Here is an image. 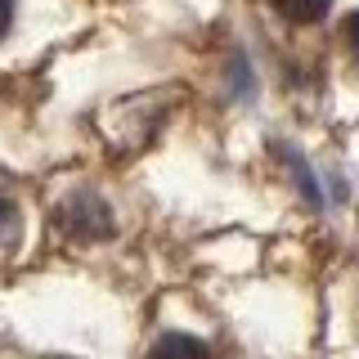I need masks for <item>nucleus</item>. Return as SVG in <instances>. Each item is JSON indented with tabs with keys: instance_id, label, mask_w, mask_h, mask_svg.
Wrapping results in <instances>:
<instances>
[{
	"instance_id": "obj_1",
	"label": "nucleus",
	"mask_w": 359,
	"mask_h": 359,
	"mask_svg": "<svg viewBox=\"0 0 359 359\" xmlns=\"http://www.w3.org/2000/svg\"><path fill=\"white\" fill-rule=\"evenodd\" d=\"M54 224L76 243H104L112 233V211H108V202L99 194H72V198L59 202Z\"/></svg>"
},
{
	"instance_id": "obj_2",
	"label": "nucleus",
	"mask_w": 359,
	"mask_h": 359,
	"mask_svg": "<svg viewBox=\"0 0 359 359\" xmlns=\"http://www.w3.org/2000/svg\"><path fill=\"white\" fill-rule=\"evenodd\" d=\"M149 359H211V351L198 341V337H184V332H171L149 351Z\"/></svg>"
},
{
	"instance_id": "obj_3",
	"label": "nucleus",
	"mask_w": 359,
	"mask_h": 359,
	"mask_svg": "<svg viewBox=\"0 0 359 359\" xmlns=\"http://www.w3.org/2000/svg\"><path fill=\"white\" fill-rule=\"evenodd\" d=\"M328 5L332 0H274V9L287 22H319L323 14H328Z\"/></svg>"
},
{
	"instance_id": "obj_4",
	"label": "nucleus",
	"mask_w": 359,
	"mask_h": 359,
	"mask_svg": "<svg viewBox=\"0 0 359 359\" xmlns=\"http://www.w3.org/2000/svg\"><path fill=\"white\" fill-rule=\"evenodd\" d=\"M18 224H22V220H18V202L9 198L5 189H0V247L18 238Z\"/></svg>"
},
{
	"instance_id": "obj_5",
	"label": "nucleus",
	"mask_w": 359,
	"mask_h": 359,
	"mask_svg": "<svg viewBox=\"0 0 359 359\" xmlns=\"http://www.w3.org/2000/svg\"><path fill=\"white\" fill-rule=\"evenodd\" d=\"M9 22H14V0H0V36L9 32Z\"/></svg>"
},
{
	"instance_id": "obj_6",
	"label": "nucleus",
	"mask_w": 359,
	"mask_h": 359,
	"mask_svg": "<svg viewBox=\"0 0 359 359\" xmlns=\"http://www.w3.org/2000/svg\"><path fill=\"white\" fill-rule=\"evenodd\" d=\"M346 36H351V45H355V54H359V9L351 18H346Z\"/></svg>"
}]
</instances>
